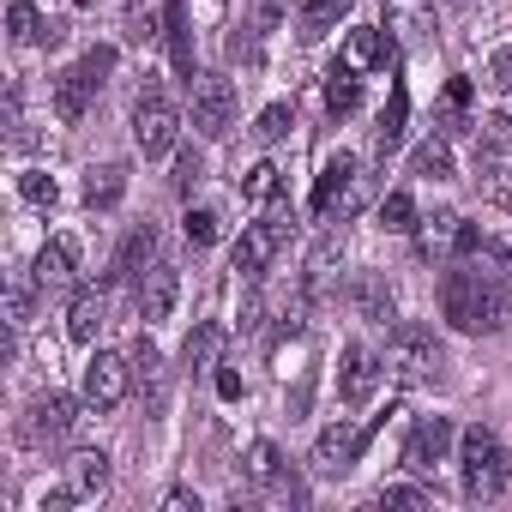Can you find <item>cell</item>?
Here are the masks:
<instances>
[{
    "mask_svg": "<svg viewBox=\"0 0 512 512\" xmlns=\"http://www.w3.org/2000/svg\"><path fill=\"white\" fill-rule=\"evenodd\" d=\"M43 13H37V0H13V7H7V37L13 43H43Z\"/></svg>",
    "mask_w": 512,
    "mask_h": 512,
    "instance_id": "cell-33",
    "label": "cell"
},
{
    "mask_svg": "<svg viewBox=\"0 0 512 512\" xmlns=\"http://www.w3.org/2000/svg\"><path fill=\"white\" fill-rule=\"evenodd\" d=\"M133 386H139L145 410H163V398H169V368H163V356H157L151 338L133 344Z\"/></svg>",
    "mask_w": 512,
    "mask_h": 512,
    "instance_id": "cell-17",
    "label": "cell"
},
{
    "mask_svg": "<svg viewBox=\"0 0 512 512\" xmlns=\"http://www.w3.org/2000/svg\"><path fill=\"white\" fill-rule=\"evenodd\" d=\"M452 446H458V428H452L446 416H422V422L410 428V440H404V470H410V476H434V470L452 458Z\"/></svg>",
    "mask_w": 512,
    "mask_h": 512,
    "instance_id": "cell-7",
    "label": "cell"
},
{
    "mask_svg": "<svg viewBox=\"0 0 512 512\" xmlns=\"http://www.w3.org/2000/svg\"><path fill=\"white\" fill-rule=\"evenodd\" d=\"M476 193L488 205H512V157L506 151H476Z\"/></svg>",
    "mask_w": 512,
    "mask_h": 512,
    "instance_id": "cell-22",
    "label": "cell"
},
{
    "mask_svg": "<svg viewBox=\"0 0 512 512\" xmlns=\"http://www.w3.org/2000/svg\"><path fill=\"white\" fill-rule=\"evenodd\" d=\"M61 43H67V25H61V19H49V25H43V49H61Z\"/></svg>",
    "mask_w": 512,
    "mask_h": 512,
    "instance_id": "cell-48",
    "label": "cell"
},
{
    "mask_svg": "<svg viewBox=\"0 0 512 512\" xmlns=\"http://www.w3.org/2000/svg\"><path fill=\"white\" fill-rule=\"evenodd\" d=\"M392 55H398V43H392L386 25H362V31L344 37V67H350V73H374V67H386Z\"/></svg>",
    "mask_w": 512,
    "mask_h": 512,
    "instance_id": "cell-15",
    "label": "cell"
},
{
    "mask_svg": "<svg viewBox=\"0 0 512 512\" xmlns=\"http://www.w3.org/2000/svg\"><path fill=\"white\" fill-rule=\"evenodd\" d=\"M374 428L380 422H332V428H320L314 434V476H344V470H356V458L368 452V440H374Z\"/></svg>",
    "mask_w": 512,
    "mask_h": 512,
    "instance_id": "cell-5",
    "label": "cell"
},
{
    "mask_svg": "<svg viewBox=\"0 0 512 512\" xmlns=\"http://www.w3.org/2000/svg\"><path fill=\"white\" fill-rule=\"evenodd\" d=\"M49 97H55V115H61V121H85V109H91L97 85H91L79 67H67V73H55V79H49Z\"/></svg>",
    "mask_w": 512,
    "mask_h": 512,
    "instance_id": "cell-19",
    "label": "cell"
},
{
    "mask_svg": "<svg viewBox=\"0 0 512 512\" xmlns=\"http://www.w3.org/2000/svg\"><path fill=\"white\" fill-rule=\"evenodd\" d=\"M404 121H410V91H404V85H392V103L380 109V127H374V145H380V157H386V151H398V139H404Z\"/></svg>",
    "mask_w": 512,
    "mask_h": 512,
    "instance_id": "cell-26",
    "label": "cell"
},
{
    "mask_svg": "<svg viewBox=\"0 0 512 512\" xmlns=\"http://www.w3.org/2000/svg\"><path fill=\"white\" fill-rule=\"evenodd\" d=\"M157 247H163L157 223H133V229L121 235V247H115V260H109V284H139V278L157 266Z\"/></svg>",
    "mask_w": 512,
    "mask_h": 512,
    "instance_id": "cell-11",
    "label": "cell"
},
{
    "mask_svg": "<svg viewBox=\"0 0 512 512\" xmlns=\"http://www.w3.org/2000/svg\"><path fill=\"white\" fill-rule=\"evenodd\" d=\"M380 25L392 31L398 49H416V43L434 37V7H428V0H386V7H380Z\"/></svg>",
    "mask_w": 512,
    "mask_h": 512,
    "instance_id": "cell-14",
    "label": "cell"
},
{
    "mask_svg": "<svg viewBox=\"0 0 512 512\" xmlns=\"http://www.w3.org/2000/svg\"><path fill=\"white\" fill-rule=\"evenodd\" d=\"M512 139V121L494 109V115H476V151H500Z\"/></svg>",
    "mask_w": 512,
    "mask_h": 512,
    "instance_id": "cell-41",
    "label": "cell"
},
{
    "mask_svg": "<svg viewBox=\"0 0 512 512\" xmlns=\"http://www.w3.org/2000/svg\"><path fill=\"white\" fill-rule=\"evenodd\" d=\"M380 229H392V235H410V229H416V199H410L404 187H392V193L380 199Z\"/></svg>",
    "mask_w": 512,
    "mask_h": 512,
    "instance_id": "cell-34",
    "label": "cell"
},
{
    "mask_svg": "<svg viewBox=\"0 0 512 512\" xmlns=\"http://www.w3.org/2000/svg\"><path fill=\"white\" fill-rule=\"evenodd\" d=\"M362 169H356V157L350 151H332L326 163H320V181H314V211H326L332 217V205L350 193V181H356Z\"/></svg>",
    "mask_w": 512,
    "mask_h": 512,
    "instance_id": "cell-18",
    "label": "cell"
},
{
    "mask_svg": "<svg viewBox=\"0 0 512 512\" xmlns=\"http://www.w3.org/2000/svg\"><path fill=\"white\" fill-rule=\"evenodd\" d=\"M440 314L452 332L464 338H482V332H500L512 320V290L494 278V272H470V266H452L440 278Z\"/></svg>",
    "mask_w": 512,
    "mask_h": 512,
    "instance_id": "cell-1",
    "label": "cell"
},
{
    "mask_svg": "<svg viewBox=\"0 0 512 512\" xmlns=\"http://www.w3.org/2000/svg\"><path fill=\"white\" fill-rule=\"evenodd\" d=\"M380 356L368 350V344H344V356H338V398L350 404V410H362V404H374V392H380Z\"/></svg>",
    "mask_w": 512,
    "mask_h": 512,
    "instance_id": "cell-10",
    "label": "cell"
},
{
    "mask_svg": "<svg viewBox=\"0 0 512 512\" xmlns=\"http://www.w3.org/2000/svg\"><path fill=\"white\" fill-rule=\"evenodd\" d=\"M217 392H223V398H241V374H229V368H217Z\"/></svg>",
    "mask_w": 512,
    "mask_h": 512,
    "instance_id": "cell-49",
    "label": "cell"
},
{
    "mask_svg": "<svg viewBox=\"0 0 512 512\" xmlns=\"http://www.w3.org/2000/svg\"><path fill=\"white\" fill-rule=\"evenodd\" d=\"M115 61H121V55H115V43H97V49H85V55H79V73L103 91V85H109V73H115Z\"/></svg>",
    "mask_w": 512,
    "mask_h": 512,
    "instance_id": "cell-39",
    "label": "cell"
},
{
    "mask_svg": "<svg viewBox=\"0 0 512 512\" xmlns=\"http://www.w3.org/2000/svg\"><path fill=\"white\" fill-rule=\"evenodd\" d=\"M284 241H290V223H284V217H260V223H247V229H241V241H235L229 260H235L241 278H260V272L278 260V247H284Z\"/></svg>",
    "mask_w": 512,
    "mask_h": 512,
    "instance_id": "cell-8",
    "label": "cell"
},
{
    "mask_svg": "<svg viewBox=\"0 0 512 512\" xmlns=\"http://www.w3.org/2000/svg\"><path fill=\"white\" fill-rule=\"evenodd\" d=\"M73 7H91V0H73Z\"/></svg>",
    "mask_w": 512,
    "mask_h": 512,
    "instance_id": "cell-51",
    "label": "cell"
},
{
    "mask_svg": "<svg viewBox=\"0 0 512 512\" xmlns=\"http://www.w3.org/2000/svg\"><path fill=\"white\" fill-rule=\"evenodd\" d=\"M386 368L398 374V380H434L440 368H446V344L434 338V326H416V320H398L392 326V338H386Z\"/></svg>",
    "mask_w": 512,
    "mask_h": 512,
    "instance_id": "cell-3",
    "label": "cell"
},
{
    "mask_svg": "<svg viewBox=\"0 0 512 512\" xmlns=\"http://www.w3.org/2000/svg\"><path fill=\"white\" fill-rule=\"evenodd\" d=\"M217 235H223V217H217L211 205H193V211H187V241H193V247H211Z\"/></svg>",
    "mask_w": 512,
    "mask_h": 512,
    "instance_id": "cell-40",
    "label": "cell"
},
{
    "mask_svg": "<svg viewBox=\"0 0 512 512\" xmlns=\"http://www.w3.org/2000/svg\"><path fill=\"white\" fill-rule=\"evenodd\" d=\"M187 97H193V127H199L205 139H223V133L235 127V85H229V79L199 73V79L187 85Z\"/></svg>",
    "mask_w": 512,
    "mask_h": 512,
    "instance_id": "cell-6",
    "label": "cell"
},
{
    "mask_svg": "<svg viewBox=\"0 0 512 512\" xmlns=\"http://www.w3.org/2000/svg\"><path fill=\"white\" fill-rule=\"evenodd\" d=\"M356 314H362L368 326H398V302H392L386 278H362V284H356Z\"/></svg>",
    "mask_w": 512,
    "mask_h": 512,
    "instance_id": "cell-25",
    "label": "cell"
},
{
    "mask_svg": "<svg viewBox=\"0 0 512 512\" xmlns=\"http://www.w3.org/2000/svg\"><path fill=\"white\" fill-rule=\"evenodd\" d=\"M350 7H356V0H308V7H302V37L338 31V19H350Z\"/></svg>",
    "mask_w": 512,
    "mask_h": 512,
    "instance_id": "cell-30",
    "label": "cell"
},
{
    "mask_svg": "<svg viewBox=\"0 0 512 512\" xmlns=\"http://www.w3.org/2000/svg\"><path fill=\"white\" fill-rule=\"evenodd\" d=\"M103 320H109V296L103 290H79L73 296V314H67V338L73 344H97Z\"/></svg>",
    "mask_w": 512,
    "mask_h": 512,
    "instance_id": "cell-20",
    "label": "cell"
},
{
    "mask_svg": "<svg viewBox=\"0 0 512 512\" xmlns=\"http://www.w3.org/2000/svg\"><path fill=\"white\" fill-rule=\"evenodd\" d=\"M163 37H169V55H175L181 85H193V79H199V67H193V31H187V7H181V0H169V13H163Z\"/></svg>",
    "mask_w": 512,
    "mask_h": 512,
    "instance_id": "cell-23",
    "label": "cell"
},
{
    "mask_svg": "<svg viewBox=\"0 0 512 512\" xmlns=\"http://www.w3.org/2000/svg\"><path fill=\"white\" fill-rule=\"evenodd\" d=\"M410 175H422V181H452V145H446V139H422V145L410 151Z\"/></svg>",
    "mask_w": 512,
    "mask_h": 512,
    "instance_id": "cell-28",
    "label": "cell"
},
{
    "mask_svg": "<svg viewBox=\"0 0 512 512\" xmlns=\"http://www.w3.org/2000/svg\"><path fill=\"white\" fill-rule=\"evenodd\" d=\"M67 482H73V494H79V500H97V494L109 488V452H103V446H85V452H73V464H67Z\"/></svg>",
    "mask_w": 512,
    "mask_h": 512,
    "instance_id": "cell-21",
    "label": "cell"
},
{
    "mask_svg": "<svg viewBox=\"0 0 512 512\" xmlns=\"http://www.w3.org/2000/svg\"><path fill=\"white\" fill-rule=\"evenodd\" d=\"M19 193H25V205H37V211H55V205H61V187H55L49 169H25V175H19Z\"/></svg>",
    "mask_w": 512,
    "mask_h": 512,
    "instance_id": "cell-35",
    "label": "cell"
},
{
    "mask_svg": "<svg viewBox=\"0 0 512 512\" xmlns=\"http://www.w3.org/2000/svg\"><path fill=\"white\" fill-rule=\"evenodd\" d=\"M31 278H37V290H43V296H49V290H73V278H79V241H73V235L43 241Z\"/></svg>",
    "mask_w": 512,
    "mask_h": 512,
    "instance_id": "cell-13",
    "label": "cell"
},
{
    "mask_svg": "<svg viewBox=\"0 0 512 512\" xmlns=\"http://www.w3.org/2000/svg\"><path fill=\"white\" fill-rule=\"evenodd\" d=\"M133 386V356H115V350H97L85 362V404L91 410H115Z\"/></svg>",
    "mask_w": 512,
    "mask_h": 512,
    "instance_id": "cell-9",
    "label": "cell"
},
{
    "mask_svg": "<svg viewBox=\"0 0 512 512\" xmlns=\"http://www.w3.org/2000/svg\"><path fill=\"white\" fill-rule=\"evenodd\" d=\"M284 193V181H278V163H253L247 175H241V199L247 205H272Z\"/></svg>",
    "mask_w": 512,
    "mask_h": 512,
    "instance_id": "cell-32",
    "label": "cell"
},
{
    "mask_svg": "<svg viewBox=\"0 0 512 512\" xmlns=\"http://www.w3.org/2000/svg\"><path fill=\"white\" fill-rule=\"evenodd\" d=\"M175 139H181V109L163 91H139V103H133V145L145 157H169Z\"/></svg>",
    "mask_w": 512,
    "mask_h": 512,
    "instance_id": "cell-4",
    "label": "cell"
},
{
    "mask_svg": "<svg viewBox=\"0 0 512 512\" xmlns=\"http://www.w3.org/2000/svg\"><path fill=\"white\" fill-rule=\"evenodd\" d=\"M73 410H79V404H73L67 392H43V398L31 404V416H25V440H31V446L67 440V434H73V422H79Z\"/></svg>",
    "mask_w": 512,
    "mask_h": 512,
    "instance_id": "cell-12",
    "label": "cell"
},
{
    "mask_svg": "<svg viewBox=\"0 0 512 512\" xmlns=\"http://www.w3.org/2000/svg\"><path fill=\"white\" fill-rule=\"evenodd\" d=\"M31 284H37V278H31ZM31 284H25V278L7 284V326H13V332L31 326V308H37V290H31Z\"/></svg>",
    "mask_w": 512,
    "mask_h": 512,
    "instance_id": "cell-37",
    "label": "cell"
},
{
    "mask_svg": "<svg viewBox=\"0 0 512 512\" xmlns=\"http://www.w3.org/2000/svg\"><path fill=\"white\" fill-rule=\"evenodd\" d=\"M356 103H362V79L338 61V67L326 73V109H332V115H356Z\"/></svg>",
    "mask_w": 512,
    "mask_h": 512,
    "instance_id": "cell-29",
    "label": "cell"
},
{
    "mask_svg": "<svg viewBox=\"0 0 512 512\" xmlns=\"http://www.w3.org/2000/svg\"><path fill=\"white\" fill-rule=\"evenodd\" d=\"M482 247V229L476 223H458V235H452V253H476Z\"/></svg>",
    "mask_w": 512,
    "mask_h": 512,
    "instance_id": "cell-46",
    "label": "cell"
},
{
    "mask_svg": "<svg viewBox=\"0 0 512 512\" xmlns=\"http://www.w3.org/2000/svg\"><path fill=\"white\" fill-rule=\"evenodd\" d=\"M488 85H494V91H500V97H512V43H506V49H494V55H488Z\"/></svg>",
    "mask_w": 512,
    "mask_h": 512,
    "instance_id": "cell-43",
    "label": "cell"
},
{
    "mask_svg": "<svg viewBox=\"0 0 512 512\" xmlns=\"http://www.w3.org/2000/svg\"><path fill=\"white\" fill-rule=\"evenodd\" d=\"M458 464H464V500H500L512 494V452L500 446L494 428H464L458 434Z\"/></svg>",
    "mask_w": 512,
    "mask_h": 512,
    "instance_id": "cell-2",
    "label": "cell"
},
{
    "mask_svg": "<svg viewBox=\"0 0 512 512\" xmlns=\"http://www.w3.org/2000/svg\"><path fill=\"white\" fill-rule=\"evenodd\" d=\"M290 127H296V109L290 103H272V109H260V121H253V139L278 145V139H290Z\"/></svg>",
    "mask_w": 512,
    "mask_h": 512,
    "instance_id": "cell-36",
    "label": "cell"
},
{
    "mask_svg": "<svg viewBox=\"0 0 512 512\" xmlns=\"http://www.w3.org/2000/svg\"><path fill=\"white\" fill-rule=\"evenodd\" d=\"M163 512H199V494H187V488H169V494H163Z\"/></svg>",
    "mask_w": 512,
    "mask_h": 512,
    "instance_id": "cell-47",
    "label": "cell"
},
{
    "mask_svg": "<svg viewBox=\"0 0 512 512\" xmlns=\"http://www.w3.org/2000/svg\"><path fill=\"white\" fill-rule=\"evenodd\" d=\"M217 350H223V326L199 320V326L187 332V344H181V368H187V374H205V368H217Z\"/></svg>",
    "mask_w": 512,
    "mask_h": 512,
    "instance_id": "cell-24",
    "label": "cell"
},
{
    "mask_svg": "<svg viewBox=\"0 0 512 512\" xmlns=\"http://www.w3.org/2000/svg\"><path fill=\"white\" fill-rule=\"evenodd\" d=\"M175 296H181V278H175V266L157 260V266L139 278V320H151V326L169 320V314H175Z\"/></svg>",
    "mask_w": 512,
    "mask_h": 512,
    "instance_id": "cell-16",
    "label": "cell"
},
{
    "mask_svg": "<svg viewBox=\"0 0 512 512\" xmlns=\"http://www.w3.org/2000/svg\"><path fill=\"white\" fill-rule=\"evenodd\" d=\"M500 260H506V272H512V247H500Z\"/></svg>",
    "mask_w": 512,
    "mask_h": 512,
    "instance_id": "cell-50",
    "label": "cell"
},
{
    "mask_svg": "<svg viewBox=\"0 0 512 512\" xmlns=\"http://www.w3.org/2000/svg\"><path fill=\"white\" fill-rule=\"evenodd\" d=\"M121 193H127V169H121V163H103V169H91V181H85V205H91V211H109V205H121Z\"/></svg>",
    "mask_w": 512,
    "mask_h": 512,
    "instance_id": "cell-27",
    "label": "cell"
},
{
    "mask_svg": "<svg viewBox=\"0 0 512 512\" xmlns=\"http://www.w3.org/2000/svg\"><path fill=\"white\" fill-rule=\"evenodd\" d=\"M344 266V247H338V235H326L314 253H308V296H320L326 284H332V272Z\"/></svg>",
    "mask_w": 512,
    "mask_h": 512,
    "instance_id": "cell-31",
    "label": "cell"
},
{
    "mask_svg": "<svg viewBox=\"0 0 512 512\" xmlns=\"http://www.w3.org/2000/svg\"><path fill=\"white\" fill-rule=\"evenodd\" d=\"M470 109V79H452L446 85V115H464Z\"/></svg>",
    "mask_w": 512,
    "mask_h": 512,
    "instance_id": "cell-44",
    "label": "cell"
},
{
    "mask_svg": "<svg viewBox=\"0 0 512 512\" xmlns=\"http://www.w3.org/2000/svg\"><path fill=\"white\" fill-rule=\"evenodd\" d=\"M278 470H284V452H278L272 440H253V452H247V476H253V482H278Z\"/></svg>",
    "mask_w": 512,
    "mask_h": 512,
    "instance_id": "cell-38",
    "label": "cell"
},
{
    "mask_svg": "<svg viewBox=\"0 0 512 512\" xmlns=\"http://www.w3.org/2000/svg\"><path fill=\"white\" fill-rule=\"evenodd\" d=\"M374 500H380V506H434V494H428L422 482H386Z\"/></svg>",
    "mask_w": 512,
    "mask_h": 512,
    "instance_id": "cell-42",
    "label": "cell"
},
{
    "mask_svg": "<svg viewBox=\"0 0 512 512\" xmlns=\"http://www.w3.org/2000/svg\"><path fill=\"white\" fill-rule=\"evenodd\" d=\"M193 181H199V151H181V163H175V187L187 193Z\"/></svg>",
    "mask_w": 512,
    "mask_h": 512,
    "instance_id": "cell-45",
    "label": "cell"
}]
</instances>
